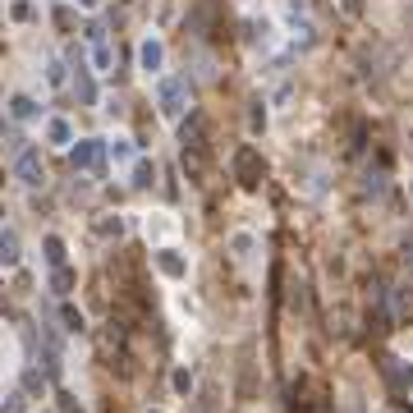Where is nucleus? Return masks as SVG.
<instances>
[{
	"label": "nucleus",
	"mask_w": 413,
	"mask_h": 413,
	"mask_svg": "<svg viewBox=\"0 0 413 413\" xmlns=\"http://www.w3.org/2000/svg\"><path fill=\"white\" fill-rule=\"evenodd\" d=\"M106 152H110V147L101 138H78V147L69 152V161H74V170L101 179V174H106Z\"/></svg>",
	"instance_id": "obj_1"
},
{
	"label": "nucleus",
	"mask_w": 413,
	"mask_h": 413,
	"mask_svg": "<svg viewBox=\"0 0 413 413\" xmlns=\"http://www.w3.org/2000/svg\"><path fill=\"white\" fill-rule=\"evenodd\" d=\"M156 106H161L165 120H179L188 110V83L184 78H161V83H156Z\"/></svg>",
	"instance_id": "obj_2"
},
{
	"label": "nucleus",
	"mask_w": 413,
	"mask_h": 413,
	"mask_svg": "<svg viewBox=\"0 0 413 413\" xmlns=\"http://www.w3.org/2000/svg\"><path fill=\"white\" fill-rule=\"evenodd\" d=\"M262 174H266V165H262V152H257V147H239V152H234V179H239L243 188H257Z\"/></svg>",
	"instance_id": "obj_3"
},
{
	"label": "nucleus",
	"mask_w": 413,
	"mask_h": 413,
	"mask_svg": "<svg viewBox=\"0 0 413 413\" xmlns=\"http://www.w3.org/2000/svg\"><path fill=\"white\" fill-rule=\"evenodd\" d=\"M10 170H14V179H19V184H28V188H37V184L46 179V170H42V152H37V147H23V152L10 161Z\"/></svg>",
	"instance_id": "obj_4"
},
{
	"label": "nucleus",
	"mask_w": 413,
	"mask_h": 413,
	"mask_svg": "<svg viewBox=\"0 0 413 413\" xmlns=\"http://www.w3.org/2000/svg\"><path fill=\"white\" fill-rule=\"evenodd\" d=\"M381 372H386V381H391L395 400H404V395H409V386H413V368H409L404 359H386V363H381Z\"/></svg>",
	"instance_id": "obj_5"
},
{
	"label": "nucleus",
	"mask_w": 413,
	"mask_h": 413,
	"mask_svg": "<svg viewBox=\"0 0 413 413\" xmlns=\"http://www.w3.org/2000/svg\"><path fill=\"white\" fill-rule=\"evenodd\" d=\"M179 142H184V152H202L206 147V120L197 115V110H188L184 129H179Z\"/></svg>",
	"instance_id": "obj_6"
},
{
	"label": "nucleus",
	"mask_w": 413,
	"mask_h": 413,
	"mask_svg": "<svg viewBox=\"0 0 413 413\" xmlns=\"http://www.w3.org/2000/svg\"><path fill=\"white\" fill-rule=\"evenodd\" d=\"M87 37H92V60H97V69H101V74H110L115 55H110V46H106V28H101V23H92V28H87Z\"/></svg>",
	"instance_id": "obj_7"
},
{
	"label": "nucleus",
	"mask_w": 413,
	"mask_h": 413,
	"mask_svg": "<svg viewBox=\"0 0 413 413\" xmlns=\"http://www.w3.org/2000/svg\"><path fill=\"white\" fill-rule=\"evenodd\" d=\"M74 87H78V97H83V106H97V83H92L83 60H74Z\"/></svg>",
	"instance_id": "obj_8"
},
{
	"label": "nucleus",
	"mask_w": 413,
	"mask_h": 413,
	"mask_svg": "<svg viewBox=\"0 0 413 413\" xmlns=\"http://www.w3.org/2000/svg\"><path fill=\"white\" fill-rule=\"evenodd\" d=\"M161 60H165V46L156 42V37H147V42L138 46V65L147 69V74H152V69H161Z\"/></svg>",
	"instance_id": "obj_9"
},
{
	"label": "nucleus",
	"mask_w": 413,
	"mask_h": 413,
	"mask_svg": "<svg viewBox=\"0 0 413 413\" xmlns=\"http://www.w3.org/2000/svg\"><path fill=\"white\" fill-rule=\"evenodd\" d=\"M156 266H161V271L170 276V280H179V276H188V262L179 257L174 248H161V253H156Z\"/></svg>",
	"instance_id": "obj_10"
},
{
	"label": "nucleus",
	"mask_w": 413,
	"mask_h": 413,
	"mask_svg": "<svg viewBox=\"0 0 413 413\" xmlns=\"http://www.w3.org/2000/svg\"><path fill=\"white\" fill-rule=\"evenodd\" d=\"M46 142H55V147H69V142H74V129H69V120H60V115H55V120H46Z\"/></svg>",
	"instance_id": "obj_11"
},
{
	"label": "nucleus",
	"mask_w": 413,
	"mask_h": 413,
	"mask_svg": "<svg viewBox=\"0 0 413 413\" xmlns=\"http://www.w3.org/2000/svg\"><path fill=\"white\" fill-rule=\"evenodd\" d=\"M42 253H46V262H51L55 271L65 266V239H60V234H46V239H42Z\"/></svg>",
	"instance_id": "obj_12"
},
{
	"label": "nucleus",
	"mask_w": 413,
	"mask_h": 413,
	"mask_svg": "<svg viewBox=\"0 0 413 413\" xmlns=\"http://www.w3.org/2000/svg\"><path fill=\"white\" fill-rule=\"evenodd\" d=\"M10 115L14 120H37V101L33 97H10Z\"/></svg>",
	"instance_id": "obj_13"
},
{
	"label": "nucleus",
	"mask_w": 413,
	"mask_h": 413,
	"mask_svg": "<svg viewBox=\"0 0 413 413\" xmlns=\"http://www.w3.org/2000/svg\"><path fill=\"white\" fill-rule=\"evenodd\" d=\"M0 257H5V266H14V262H19V234H14V230H5V234H0Z\"/></svg>",
	"instance_id": "obj_14"
},
{
	"label": "nucleus",
	"mask_w": 413,
	"mask_h": 413,
	"mask_svg": "<svg viewBox=\"0 0 413 413\" xmlns=\"http://www.w3.org/2000/svg\"><path fill=\"white\" fill-rule=\"evenodd\" d=\"M74 280H78V276H74V271H69V266H60V271H55V276H51V290H55V294H60V299H65V294H69V290H74Z\"/></svg>",
	"instance_id": "obj_15"
},
{
	"label": "nucleus",
	"mask_w": 413,
	"mask_h": 413,
	"mask_svg": "<svg viewBox=\"0 0 413 413\" xmlns=\"http://www.w3.org/2000/svg\"><path fill=\"white\" fill-rule=\"evenodd\" d=\"M152 179H156V165L152 161H138V165H133V184H138V188H152Z\"/></svg>",
	"instance_id": "obj_16"
},
{
	"label": "nucleus",
	"mask_w": 413,
	"mask_h": 413,
	"mask_svg": "<svg viewBox=\"0 0 413 413\" xmlns=\"http://www.w3.org/2000/svg\"><path fill=\"white\" fill-rule=\"evenodd\" d=\"M60 317H65V331H83V326H87V322H83V313H78L74 303H65V308H60Z\"/></svg>",
	"instance_id": "obj_17"
},
{
	"label": "nucleus",
	"mask_w": 413,
	"mask_h": 413,
	"mask_svg": "<svg viewBox=\"0 0 413 413\" xmlns=\"http://www.w3.org/2000/svg\"><path fill=\"white\" fill-rule=\"evenodd\" d=\"M230 248H234V257H253V234H234Z\"/></svg>",
	"instance_id": "obj_18"
},
{
	"label": "nucleus",
	"mask_w": 413,
	"mask_h": 413,
	"mask_svg": "<svg viewBox=\"0 0 413 413\" xmlns=\"http://www.w3.org/2000/svg\"><path fill=\"white\" fill-rule=\"evenodd\" d=\"M248 124H253V133H262V129H266V110H262V101H253V115H248Z\"/></svg>",
	"instance_id": "obj_19"
},
{
	"label": "nucleus",
	"mask_w": 413,
	"mask_h": 413,
	"mask_svg": "<svg viewBox=\"0 0 413 413\" xmlns=\"http://www.w3.org/2000/svg\"><path fill=\"white\" fill-rule=\"evenodd\" d=\"M110 156H115V161H129V156H133V147H129L124 138H115V142H110Z\"/></svg>",
	"instance_id": "obj_20"
},
{
	"label": "nucleus",
	"mask_w": 413,
	"mask_h": 413,
	"mask_svg": "<svg viewBox=\"0 0 413 413\" xmlns=\"http://www.w3.org/2000/svg\"><path fill=\"white\" fill-rule=\"evenodd\" d=\"M170 381H174V391H179V395H188V391H193V377H188V372H184V368L174 372V377H170Z\"/></svg>",
	"instance_id": "obj_21"
},
{
	"label": "nucleus",
	"mask_w": 413,
	"mask_h": 413,
	"mask_svg": "<svg viewBox=\"0 0 413 413\" xmlns=\"http://www.w3.org/2000/svg\"><path fill=\"white\" fill-rule=\"evenodd\" d=\"M184 170L197 179V174H202V156H197V152H184Z\"/></svg>",
	"instance_id": "obj_22"
},
{
	"label": "nucleus",
	"mask_w": 413,
	"mask_h": 413,
	"mask_svg": "<svg viewBox=\"0 0 413 413\" xmlns=\"http://www.w3.org/2000/svg\"><path fill=\"white\" fill-rule=\"evenodd\" d=\"M10 14H14V19H33V5H28V0H14V5H10Z\"/></svg>",
	"instance_id": "obj_23"
},
{
	"label": "nucleus",
	"mask_w": 413,
	"mask_h": 413,
	"mask_svg": "<svg viewBox=\"0 0 413 413\" xmlns=\"http://www.w3.org/2000/svg\"><path fill=\"white\" fill-rule=\"evenodd\" d=\"M55 400H60V413H83V409H78V400H74V395H65V391H60Z\"/></svg>",
	"instance_id": "obj_24"
},
{
	"label": "nucleus",
	"mask_w": 413,
	"mask_h": 413,
	"mask_svg": "<svg viewBox=\"0 0 413 413\" xmlns=\"http://www.w3.org/2000/svg\"><path fill=\"white\" fill-rule=\"evenodd\" d=\"M101 234H115V239H120V234H124V220L120 216H115V220H101Z\"/></svg>",
	"instance_id": "obj_25"
},
{
	"label": "nucleus",
	"mask_w": 413,
	"mask_h": 413,
	"mask_svg": "<svg viewBox=\"0 0 413 413\" xmlns=\"http://www.w3.org/2000/svg\"><path fill=\"white\" fill-rule=\"evenodd\" d=\"M46 78H51V83L60 87V83H65V65H60V60H51V69H46Z\"/></svg>",
	"instance_id": "obj_26"
},
{
	"label": "nucleus",
	"mask_w": 413,
	"mask_h": 413,
	"mask_svg": "<svg viewBox=\"0 0 413 413\" xmlns=\"http://www.w3.org/2000/svg\"><path fill=\"white\" fill-rule=\"evenodd\" d=\"M5 413H23V395H19V391L5 395Z\"/></svg>",
	"instance_id": "obj_27"
},
{
	"label": "nucleus",
	"mask_w": 413,
	"mask_h": 413,
	"mask_svg": "<svg viewBox=\"0 0 413 413\" xmlns=\"http://www.w3.org/2000/svg\"><path fill=\"white\" fill-rule=\"evenodd\" d=\"M404 266H409V271H413V234H409V239H404Z\"/></svg>",
	"instance_id": "obj_28"
},
{
	"label": "nucleus",
	"mask_w": 413,
	"mask_h": 413,
	"mask_svg": "<svg viewBox=\"0 0 413 413\" xmlns=\"http://www.w3.org/2000/svg\"><path fill=\"white\" fill-rule=\"evenodd\" d=\"M78 5H83V10H92V5H97V0H78Z\"/></svg>",
	"instance_id": "obj_29"
},
{
	"label": "nucleus",
	"mask_w": 413,
	"mask_h": 413,
	"mask_svg": "<svg viewBox=\"0 0 413 413\" xmlns=\"http://www.w3.org/2000/svg\"><path fill=\"white\" fill-rule=\"evenodd\" d=\"M152 413H161V409H152Z\"/></svg>",
	"instance_id": "obj_30"
}]
</instances>
